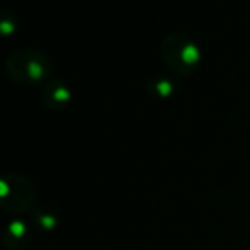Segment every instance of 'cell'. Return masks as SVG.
<instances>
[{
	"mask_svg": "<svg viewBox=\"0 0 250 250\" xmlns=\"http://www.w3.org/2000/svg\"><path fill=\"white\" fill-rule=\"evenodd\" d=\"M34 221H36V225H40V227H43L44 230H51L53 227L56 225V218L53 216L51 213H48V211H36L34 213Z\"/></svg>",
	"mask_w": 250,
	"mask_h": 250,
	"instance_id": "8",
	"label": "cell"
},
{
	"mask_svg": "<svg viewBox=\"0 0 250 250\" xmlns=\"http://www.w3.org/2000/svg\"><path fill=\"white\" fill-rule=\"evenodd\" d=\"M162 58L177 75H189L198 68L201 51L186 34H170L162 41Z\"/></svg>",
	"mask_w": 250,
	"mask_h": 250,
	"instance_id": "2",
	"label": "cell"
},
{
	"mask_svg": "<svg viewBox=\"0 0 250 250\" xmlns=\"http://www.w3.org/2000/svg\"><path fill=\"white\" fill-rule=\"evenodd\" d=\"M17 29H19V21H17L16 14L12 10L0 7V40L14 36Z\"/></svg>",
	"mask_w": 250,
	"mask_h": 250,
	"instance_id": "6",
	"label": "cell"
},
{
	"mask_svg": "<svg viewBox=\"0 0 250 250\" xmlns=\"http://www.w3.org/2000/svg\"><path fill=\"white\" fill-rule=\"evenodd\" d=\"M150 90L151 94L158 97H168L172 92H174V85H172L170 80L164 79V77H157L150 82Z\"/></svg>",
	"mask_w": 250,
	"mask_h": 250,
	"instance_id": "7",
	"label": "cell"
},
{
	"mask_svg": "<svg viewBox=\"0 0 250 250\" xmlns=\"http://www.w3.org/2000/svg\"><path fill=\"white\" fill-rule=\"evenodd\" d=\"M3 70L19 85H36L51 80L53 60L46 51L38 48H17L7 55Z\"/></svg>",
	"mask_w": 250,
	"mask_h": 250,
	"instance_id": "1",
	"label": "cell"
},
{
	"mask_svg": "<svg viewBox=\"0 0 250 250\" xmlns=\"http://www.w3.org/2000/svg\"><path fill=\"white\" fill-rule=\"evenodd\" d=\"M34 189L27 179L17 174L0 177V208L10 213H22L33 203Z\"/></svg>",
	"mask_w": 250,
	"mask_h": 250,
	"instance_id": "3",
	"label": "cell"
},
{
	"mask_svg": "<svg viewBox=\"0 0 250 250\" xmlns=\"http://www.w3.org/2000/svg\"><path fill=\"white\" fill-rule=\"evenodd\" d=\"M27 240H29V231H27L26 225L21 223V221H14L5 228L3 242H5L7 247H10L12 250H21L22 247H26Z\"/></svg>",
	"mask_w": 250,
	"mask_h": 250,
	"instance_id": "5",
	"label": "cell"
},
{
	"mask_svg": "<svg viewBox=\"0 0 250 250\" xmlns=\"http://www.w3.org/2000/svg\"><path fill=\"white\" fill-rule=\"evenodd\" d=\"M41 101L48 109L62 111V109L68 107L72 102V90L63 80L51 79L41 90Z\"/></svg>",
	"mask_w": 250,
	"mask_h": 250,
	"instance_id": "4",
	"label": "cell"
}]
</instances>
